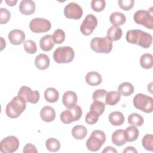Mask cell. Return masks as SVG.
<instances>
[{"mask_svg":"<svg viewBox=\"0 0 153 153\" xmlns=\"http://www.w3.org/2000/svg\"><path fill=\"white\" fill-rule=\"evenodd\" d=\"M18 96L22 97L26 102L33 104L36 103L39 99V93L37 90H32V89L26 85L22 86L18 91Z\"/></svg>","mask_w":153,"mask_h":153,"instance_id":"obj_11","label":"cell"},{"mask_svg":"<svg viewBox=\"0 0 153 153\" xmlns=\"http://www.w3.org/2000/svg\"><path fill=\"white\" fill-rule=\"evenodd\" d=\"M5 2L6 4L10 7H13L14 6L16 5V4L17 2V0H5Z\"/></svg>","mask_w":153,"mask_h":153,"instance_id":"obj_45","label":"cell"},{"mask_svg":"<svg viewBox=\"0 0 153 153\" xmlns=\"http://www.w3.org/2000/svg\"><path fill=\"white\" fill-rule=\"evenodd\" d=\"M86 82L91 86L99 85L102 81V76L99 73L96 71H91L87 73L85 76Z\"/></svg>","mask_w":153,"mask_h":153,"instance_id":"obj_19","label":"cell"},{"mask_svg":"<svg viewBox=\"0 0 153 153\" xmlns=\"http://www.w3.org/2000/svg\"><path fill=\"white\" fill-rule=\"evenodd\" d=\"M128 123L134 126H141L144 122L143 118L137 113H132L128 117Z\"/></svg>","mask_w":153,"mask_h":153,"instance_id":"obj_32","label":"cell"},{"mask_svg":"<svg viewBox=\"0 0 153 153\" xmlns=\"http://www.w3.org/2000/svg\"><path fill=\"white\" fill-rule=\"evenodd\" d=\"M140 66L146 69L152 68L153 66V56L151 54L145 53L140 58Z\"/></svg>","mask_w":153,"mask_h":153,"instance_id":"obj_30","label":"cell"},{"mask_svg":"<svg viewBox=\"0 0 153 153\" xmlns=\"http://www.w3.org/2000/svg\"><path fill=\"white\" fill-rule=\"evenodd\" d=\"M23 152L25 153L32 152V153H37L38 150L35 145L31 143H27L23 148Z\"/></svg>","mask_w":153,"mask_h":153,"instance_id":"obj_42","label":"cell"},{"mask_svg":"<svg viewBox=\"0 0 153 153\" xmlns=\"http://www.w3.org/2000/svg\"><path fill=\"white\" fill-rule=\"evenodd\" d=\"M77 95L73 91H67L64 93L62 97V102L65 107L71 108L76 105Z\"/></svg>","mask_w":153,"mask_h":153,"instance_id":"obj_15","label":"cell"},{"mask_svg":"<svg viewBox=\"0 0 153 153\" xmlns=\"http://www.w3.org/2000/svg\"><path fill=\"white\" fill-rule=\"evenodd\" d=\"M102 152H113V153H117V151L112 146H106L103 151Z\"/></svg>","mask_w":153,"mask_h":153,"instance_id":"obj_43","label":"cell"},{"mask_svg":"<svg viewBox=\"0 0 153 153\" xmlns=\"http://www.w3.org/2000/svg\"><path fill=\"white\" fill-rule=\"evenodd\" d=\"M8 39L13 45H20L25 39V33L22 30L14 29L11 30L8 35Z\"/></svg>","mask_w":153,"mask_h":153,"instance_id":"obj_14","label":"cell"},{"mask_svg":"<svg viewBox=\"0 0 153 153\" xmlns=\"http://www.w3.org/2000/svg\"><path fill=\"white\" fill-rule=\"evenodd\" d=\"M133 85L128 82H124L119 85L118 87V91L124 96H128L131 95L134 91Z\"/></svg>","mask_w":153,"mask_h":153,"instance_id":"obj_31","label":"cell"},{"mask_svg":"<svg viewBox=\"0 0 153 153\" xmlns=\"http://www.w3.org/2000/svg\"><path fill=\"white\" fill-rule=\"evenodd\" d=\"M133 103L136 109L145 113H151L153 111V99L149 96L137 94L133 98Z\"/></svg>","mask_w":153,"mask_h":153,"instance_id":"obj_5","label":"cell"},{"mask_svg":"<svg viewBox=\"0 0 153 153\" xmlns=\"http://www.w3.org/2000/svg\"><path fill=\"white\" fill-rule=\"evenodd\" d=\"M106 140L105 133L99 130H95L92 131L89 138L86 142L87 148L91 151L96 152L100 149Z\"/></svg>","mask_w":153,"mask_h":153,"instance_id":"obj_4","label":"cell"},{"mask_svg":"<svg viewBox=\"0 0 153 153\" xmlns=\"http://www.w3.org/2000/svg\"><path fill=\"white\" fill-rule=\"evenodd\" d=\"M122 35V29L119 27L112 26L110 27L107 31V37L111 41H115L120 39Z\"/></svg>","mask_w":153,"mask_h":153,"instance_id":"obj_25","label":"cell"},{"mask_svg":"<svg viewBox=\"0 0 153 153\" xmlns=\"http://www.w3.org/2000/svg\"><path fill=\"white\" fill-rule=\"evenodd\" d=\"M143 147L147 151H153V136L151 134H146L143 136L142 140Z\"/></svg>","mask_w":153,"mask_h":153,"instance_id":"obj_34","label":"cell"},{"mask_svg":"<svg viewBox=\"0 0 153 153\" xmlns=\"http://www.w3.org/2000/svg\"><path fill=\"white\" fill-rule=\"evenodd\" d=\"M99 117L98 116L92 114L91 112H90V111L87 114V115H85V121L90 125H92L94 124L95 123H96L99 120Z\"/></svg>","mask_w":153,"mask_h":153,"instance_id":"obj_41","label":"cell"},{"mask_svg":"<svg viewBox=\"0 0 153 153\" xmlns=\"http://www.w3.org/2000/svg\"><path fill=\"white\" fill-rule=\"evenodd\" d=\"M108 119L110 123L115 126H121L124 122V116L120 111L111 112L108 116Z\"/></svg>","mask_w":153,"mask_h":153,"instance_id":"obj_23","label":"cell"},{"mask_svg":"<svg viewBox=\"0 0 153 153\" xmlns=\"http://www.w3.org/2000/svg\"><path fill=\"white\" fill-rule=\"evenodd\" d=\"M152 7L149 10H139L135 12L133 16L134 22L138 24L145 26L149 29L153 28V13Z\"/></svg>","mask_w":153,"mask_h":153,"instance_id":"obj_7","label":"cell"},{"mask_svg":"<svg viewBox=\"0 0 153 153\" xmlns=\"http://www.w3.org/2000/svg\"><path fill=\"white\" fill-rule=\"evenodd\" d=\"M106 6V2L104 0H93L91 2V8L96 12L103 11Z\"/></svg>","mask_w":153,"mask_h":153,"instance_id":"obj_38","label":"cell"},{"mask_svg":"<svg viewBox=\"0 0 153 153\" xmlns=\"http://www.w3.org/2000/svg\"><path fill=\"white\" fill-rule=\"evenodd\" d=\"M64 15L68 19L78 20L83 13L82 8L75 2H70L64 8Z\"/></svg>","mask_w":153,"mask_h":153,"instance_id":"obj_13","label":"cell"},{"mask_svg":"<svg viewBox=\"0 0 153 153\" xmlns=\"http://www.w3.org/2000/svg\"><path fill=\"white\" fill-rule=\"evenodd\" d=\"M126 38L128 43L136 44L144 48H149L152 42V37L150 33L139 29L128 30Z\"/></svg>","mask_w":153,"mask_h":153,"instance_id":"obj_1","label":"cell"},{"mask_svg":"<svg viewBox=\"0 0 153 153\" xmlns=\"http://www.w3.org/2000/svg\"><path fill=\"white\" fill-rule=\"evenodd\" d=\"M44 97L47 102L50 103H54L58 100L59 94L54 88L49 87L44 91Z\"/></svg>","mask_w":153,"mask_h":153,"instance_id":"obj_28","label":"cell"},{"mask_svg":"<svg viewBox=\"0 0 153 153\" xmlns=\"http://www.w3.org/2000/svg\"><path fill=\"white\" fill-rule=\"evenodd\" d=\"M54 45V42L51 35H46L42 37L39 41V46L42 50L48 51L51 50Z\"/></svg>","mask_w":153,"mask_h":153,"instance_id":"obj_22","label":"cell"},{"mask_svg":"<svg viewBox=\"0 0 153 153\" xmlns=\"http://www.w3.org/2000/svg\"><path fill=\"white\" fill-rule=\"evenodd\" d=\"M34 63L37 69L39 70H45L49 67L50 61L47 54L41 53L36 56Z\"/></svg>","mask_w":153,"mask_h":153,"instance_id":"obj_17","label":"cell"},{"mask_svg":"<svg viewBox=\"0 0 153 153\" xmlns=\"http://www.w3.org/2000/svg\"><path fill=\"white\" fill-rule=\"evenodd\" d=\"M52 37L54 43L60 44L65 39V33L63 30L60 29H57L54 30Z\"/></svg>","mask_w":153,"mask_h":153,"instance_id":"obj_35","label":"cell"},{"mask_svg":"<svg viewBox=\"0 0 153 153\" xmlns=\"http://www.w3.org/2000/svg\"><path fill=\"white\" fill-rule=\"evenodd\" d=\"M45 146L47 149L51 152H57L60 148V142L55 138L50 137L45 142Z\"/></svg>","mask_w":153,"mask_h":153,"instance_id":"obj_33","label":"cell"},{"mask_svg":"<svg viewBox=\"0 0 153 153\" xmlns=\"http://www.w3.org/2000/svg\"><path fill=\"white\" fill-rule=\"evenodd\" d=\"M20 12L24 15H30L35 11V3L31 0H23L19 7Z\"/></svg>","mask_w":153,"mask_h":153,"instance_id":"obj_16","label":"cell"},{"mask_svg":"<svg viewBox=\"0 0 153 153\" xmlns=\"http://www.w3.org/2000/svg\"><path fill=\"white\" fill-rule=\"evenodd\" d=\"M72 135L77 140L83 139L87 134V129L82 125H76L72 129Z\"/></svg>","mask_w":153,"mask_h":153,"instance_id":"obj_27","label":"cell"},{"mask_svg":"<svg viewBox=\"0 0 153 153\" xmlns=\"http://www.w3.org/2000/svg\"><path fill=\"white\" fill-rule=\"evenodd\" d=\"M40 117L45 122H51L56 118V112L54 108L52 107L45 106L41 109L40 111Z\"/></svg>","mask_w":153,"mask_h":153,"instance_id":"obj_18","label":"cell"},{"mask_svg":"<svg viewBox=\"0 0 153 153\" xmlns=\"http://www.w3.org/2000/svg\"><path fill=\"white\" fill-rule=\"evenodd\" d=\"M105 103L100 101H94L90 107V112L92 114L99 117L104 112Z\"/></svg>","mask_w":153,"mask_h":153,"instance_id":"obj_29","label":"cell"},{"mask_svg":"<svg viewBox=\"0 0 153 153\" xmlns=\"http://www.w3.org/2000/svg\"><path fill=\"white\" fill-rule=\"evenodd\" d=\"M119 7L123 10L125 11H128L131 10L134 4V0H119L118 1Z\"/></svg>","mask_w":153,"mask_h":153,"instance_id":"obj_40","label":"cell"},{"mask_svg":"<svg viewBox=\"0 0 153 153\" xmlns=\"http://www.w3.org/2000/svg\"><path fill=\"white\" fill-rule=\"evenodd\" d=\"M121 99V94L118 91H111L107 92L105 96V104L114 106L116 105Z\"/></svg>","mask_w":153,"mask_h":153,"instance_id":"obj_26","label":"cell"},{"mask_svg":"<svg viewBox=\"0 0 153 153\" xmlns=\"http://www.w3.org/2000/svg\"><path fill=\"white\" fill-rule=\"evenodd\" d=\"M111 138L112 143L118 146L124 145L127 142L124 135V131L122 129H118L114 131Z\"/></svg>","mask_w":153,"mask_h":153,"instance_id":"obj_20","label":"cell"},{"mask_svg":"<svg viewBox=\"0 0 153 153\" xmlns=\"http://www.w3.org/2000/svg\"><path fill=\"white\" fill-rule=\"evenodd\" d=\"M75 56L73 48L69 46L57 47L53 53V59L57 63H69Z\"/></svg>","mask_w":153,"mask_h":153,"instance_id":"obj_3","label":"cell"},{"mask_svg":"<svg viewBox=\"0 0 153 153\" xmlns=\"http://www.w3.org/2000/svg\"><path fill=\"white\" fill-rule=\"evenodd\" d=\"M110 22L114 26H120L123 25L126 22V16L120 12H114L109 17Z\"/></svg>","mask_w":153,"mask_h":153,"instance_id":"obj_21","label":"cell"},{"mask_svg":"<svg viewBox=\"0 0 153 153\" xmlns=\"http://www.w3.org/2000/svg\"><path fill=\"white\" fill-rule=\"evenodd\" d=\"M82 111L81 108L75 105L74 106L68 108L63 111L60 115V120L65 124H70L74 121H78L82 116Z\"/></svg>","mask_w":153,"mask_h":153,"instance_id":"obj_8","label":"cell"},{"mask_svg":"<svg viewBox=\"0 0 153 153\" xmlns=\"http://www.w3.org/2000/svg\"><path fill=\"white\" fill-rule=\"evenodd\" d=\"M19 145L20 142L17 137L14 136H9L1 141L0 151L3 153H12L18 149Z\"/></svg>","mask_w":153,"mask_h":153,"instance_id":"obj_9","label":"cell"},{"mask_svg":"<svg viewBox=\"0 0 153 153\" xmlns=\"http://www.w3.org/2000/svg\"><path fill=\"white\" fill-rule=\"evenodd\" d=\"M91 48L99 53H109L112 50V42L107 37H95L90 42Z\"/></svg>","mask_w":153,"mask_h":153,"instance_id":"obj_6","label":"cell"},{"mask_svg":"<svg viewBox=\"0 0 153 153\" xmlns=\"http://www.w3.org/2000/svg\"><path fill=\"white\" fill-rule=\"evenodd\" d=\"M11 13L7 8H0V23L1 25L7 23L10 19Z\"/></svg>","mask_w":153,"mask_h":153,"instance_id":"obj_39","label":"cell"},{"mask_svg":"<svg viewBox=\"0 0 153 153\" xmlns=\"http://www.w3.org/2000/svg\"><path fill=\"white\" fill-rule=\"evenodd\" d=\"M51 24L49 20L43 18L33 19L29 23L30 30L34 33L47 32L51 29Z\"/></svg>","mask_w":153,"mask_h":153,"instance_id":"obj_10","label":"cell"},{"mask_svg":"<svg viewBox=\"0 0 153 153\" xmlns=\"http://www.w3.org/2000/svg\"><path fill=\"white\" fill-rule=\"evenodd\" d=\"M97 25V20L93 14H88L80 26V31L84 35H90Z\"/></svg>","mask_w":153,"mask_h":153,"instance_id":"obj_12","label":"cell"},{"mask_svg":"<svg viewBox=\"0 0 153 153\" xmlns=\"http://www.w3.org/2000/svg\"><path fill=\"white\" fill-rule=\"evenodd\" d=\"M123 152H124H124H133V153L135 152V153H137V150L135 149V148L130 146L126 147V148L123 150Z\"/></svg>","mask_w":153,"mask_h":153,"instance_id":"obj_44","label":"cell"},{"mask_svg":"<svg viewBox=\"0 0 153 153\" xmlns=\"http://www.w3.org/2000/svg\"><path fill=\"white\" fill-rule=\"evenodd\" d=\"M26 102L19 96H16L7 105L5 108L6 115L11 118L19 117L25 110Z\"/></svg>","mask_w":153,"mask_h":153,"instance_id":"obj_2","label":"cell"},{"mask_svg":"<svg viewBox=\"0 0 153 153\" xmlns=\"http://www.w3.org/2000/svg\"><path fill=\"white\" fill-rule=\"evenodd\" d=\"M124 131V135L127 142L135 141L139 137V131L134 126H130L126 128Z\"/></svg>","mask_w":153,"mask_h":153,"instance_id":"obj_24","label":"cell"},{"mask_svg":"<svg viewBox=\"0 0 153 153\" xmlns=\"http://www.w3.org/2000/svg\"><path fill=\"white\" fill-rule=\"evenodd\" d=\"M23 47L25 51L28 54H34L37 50V47L35 42L31 39H28L25 41Z\"/></svg>","mask_w":153,"mask_h":153,"instance_id":"obj_36","label":"cell"},{"mask_svg":"<svg viewBox=\"0 0 153 153\" xmlns=\"http://www.w3.org/2000/svg\"><path fill=\"white\" fill-rule=\"evenodd\" d=\"M107 91L104 89H98L93 93L92 97L94 101L97 100L104 102L105 103V96Z\"/></svg>","mask_w":153,"mask_h":153,"instance_id":"obj_37","label":"cell"}]
</instances>
